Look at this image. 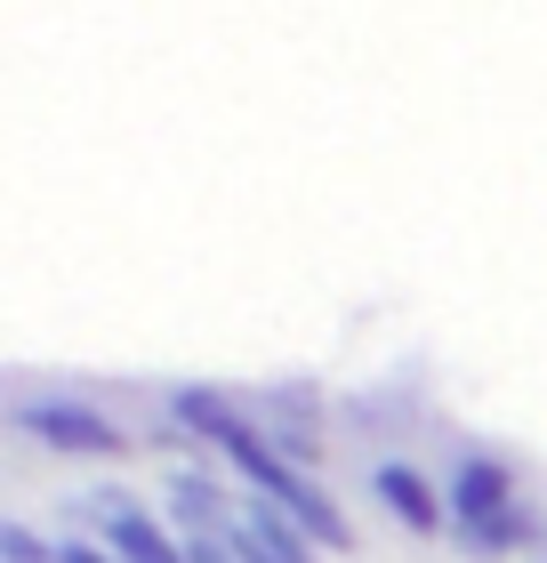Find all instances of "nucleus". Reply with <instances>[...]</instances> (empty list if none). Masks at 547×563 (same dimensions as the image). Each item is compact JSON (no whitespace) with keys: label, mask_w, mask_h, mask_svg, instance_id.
<instances>
[{"label":"nucleus","mask_w":547,"mask_h":563,"mask_svg":"<svg viewBox=\"0 0 547 563\" xmlns=\"http://www.w3.org/2000/svg\"><path fill=\"white\" fill-rule=\"evenodd\" d=\"M9 427L33 434L41 451H65V459H121L129 451V434L97 411V402H81V395H17Z\"/></svg>","instance_id":"1"},{"label":"nucleus","mask_w":547,"mask_h":563,"mask_svg":"<svg viewBox=\"0 0 547 563\" xmlns=\"http://www.w3.org/2000/svg\"><path fill=\"white\" fill-rule=\"evenodd\" d=\"M442 507H451V531L500 523L507 507H524V499H515V467H507L500 451H459V459H451V492H442Z\"/></svg>","instance_id":"2"},{"label":"nucleus","mask_w":547,"mask_h":563,"mask_svg":"<svg viewBox=\"0 0 547 563\" xmlns=\"http://www.w3.org/2000/svg\"><path fill=\"white\" fill-rule=\"evenodd\" d=\"M371 492H379V507L395 516L403 531H419V540H435L442 523H451V507H442V492L411 467V459H379L371 467Z\"/></svg>","instance_id":"3"},{"label":"nucleus","mask_w":547,"mask_h":563,"mask_svg":"<svg viewBox=\"0 0 547 563\" xmlns=\"http://www.w3.org/2000/svg\"><path fill=\"white\" fill-rule=\"evenodd\" d=\"M233 555L242 563H315V540H306L274 499H250L242 523H233Z\"/></svg>","instance_id":"4"},{"label":"nucleus","mask_w":547,"mask_h":563,"mask_svg":"<svg viewBox=\"0 0 547 563\" xmlns=\"http://www.w3.org/2000/svg\"><path fill=\"white\" fill-rule=\"evenodd\" d=\"M169 516H177V531H233L242 507H233V492L210 467H177L169 475Z\"/></svg>","instance_id":"5"},{"label":"nucleus","mask_w":547,"mask_h":563,"mask_svg":"<svg viewBox=\"0 0 547 563\" xmlns=\"http://www.w3.org/2000/svg\"><path fill=\"white\" fill-rule=\"evenodd\" d=\"M451 540L467 548V555H515V548H539L547 540V516H532V507H507L500 523H483V531H451Z\"/></svg>","instance_id":"6"},{"label":"nucleus","mask_w":547,"mask_h":563,"mask_svg":"<svg viewBox=\"0 0 547 563\" xmlns=\"http://www.w3.org/2000/svg\"><path fill=\"white\" fill-rule=\"evenodd\" d=\"M0 555H9V563H57V548H41L24 523H0Z\"/></svg>","instance_id":"7"},{"label":"nucleus","mask_w":547,"mask_h":563,"mask_svg":"<svg viewBox=\"0 0 547 563\" xmlns=\"http://www.w3.org/2000/svg\"><path fill=\"white\" fill-rule=\"evenodd\" d=\"M532 563H547V555H532Z\"/></svg>","instance_id":"8"}]
</instances>
